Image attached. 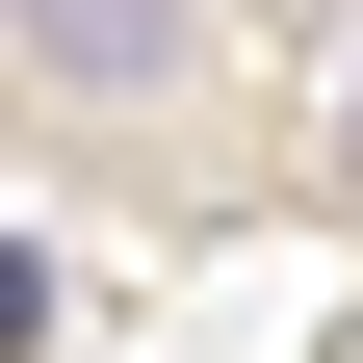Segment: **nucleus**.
I'll return each instance as SVG.
<instances>
[{
    "mask_svg": "<svg viewBox=\"0 0 363 363\" xmlns=\"http://www.w3.org/2000/svg\"><path fill=\"white\" fill-rule=\"evenodd\" d=\"M0 26H26L52 78H182V26H208V0H0Z\"/></svg>",
    "mask_w": 363,
    "mask_h": 363,
    "instance_id": "obj_1",
    "label": "nucleus"
},
{
    "mask_svg": "<svg viewBox=\"0 0 363 363\" xmlns=\"http://www.w3.org/2000/svg\"><path fill=\"white\" fill-rule=\"evenodd\" d=\"M26 311H52V259H26V234H0V337H26Z\"/></svg>",
    "mask_w": 363,
    "mask_h": 363,
    "instance_id": "obj_2",
    "label": "nucleus"
}]
</instances>
